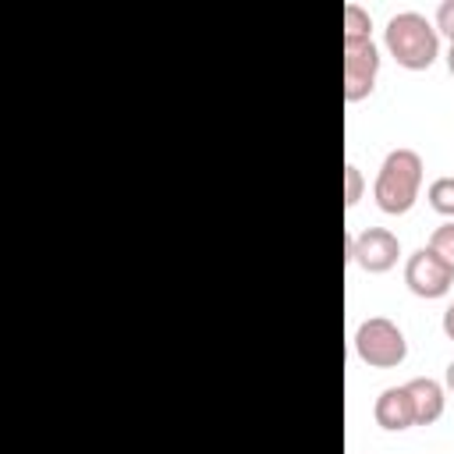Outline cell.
I'll list each match as a JSON object with an SVG mask.
<instances>
[{"label":"cell","instance_id":"6da1fadb","mask_svg":"<svg viewBox=\"0 0 454 454\" xmlns=\"http://www.w3.org/2000/svg\"><path fill=\"white\" fill-rule=\"evenodd\" d=\"M383 43L390 57L408 71H426L440 57V32L436 25L419 11H397L390 14L383 28Z\"/></svg>","mask_w":454,"mask_h":454},{"label":"cell","instance_id":"7a4b0ae2","mask_svg":"<svg viewBox=\"0 0 454 454\" xmlns=\"http://www.w3.org/2000/svg\"><path fill=\"white\" fill-rule=\"evenodd\" d=\"M419 188H422V156L415 149H390L372 184L376 206L390 216H401L415 206Z\"/></svg>","mask_w":454,"mask_h":454},{"label":"cell","instance_id":"3957f363","mask_svg":"<svg viewBox=\"0 0 454 454\" xmlns=\"http://www.w3.org/2000/svg\"><path fill=\"white\" fill-rule=\"evenodd\" d=\"M355 351L365 365L372 369H394L404 362L408 355V340L401 333V326L387 316H372L355 330Z\"/></svg>","mask_w":454,"mask_h":454},{"label":"cell","instance_id":"277c9868","mask_svg":"<svg viewBox=\"0 0 454 454\" xmlns=\"http://www.w3.org/2000/svg\"><path fill=\"white\" fill-rule=\"evenodd\" d=\"M380 74V50L372 39H344V99L358 103L372 92Z\"/></svg>","mask_w":454,"mask_h":454},{"label":"cell","instance_id":"5b68a950","mask_svg":"<svg viewBox=\"0 0 454 454\" xmlns=\"http://www.w3.org/2000/svg\"><path fill=\"white\" fill-rule=\"evenodd\" d=\"M404 284L419 298H443L454 287V270L426 245V248H415L408 255V262H404Z\"/></svg>","mask_w":454,"mask_h":454},{"label":"cell","instance_id":"8992f818","mask_svg":"<svg viewBox=\"0 0 454 454\" xmlns=\"http://www.w3.org/2000/svg\"><path fill=\"white\" fill-rule=\"evenodd\" d=\"M397 255H401V241L387 227H365L362 234H351L348 238V259L358 262L369 273L394 270L397 266Z\"/></svg>","mask_w":454,"mask_h":454},{"label":"cell","instance_id":"52a82bcc","mask_svg":"<svg viewBox=\"0 0 454 454\" xmlns=\"http://www.w3.org/2000/svg\"><path fill=\"white\" fill-rule=\"evenodd\" d=\"M372 415H376V426H383L390 433L411 429L415 426V408H411L408 387H387V390H380V397L372 404Z\"/></svg>","mask_w":454,"mask_h":454},{"label":"cell","instance_id":"ba28073f","mask_svg":"<svg viewBox=\"0 0 454 454\" xmlns=\"http://www.w3.org/2000/svg\"><path fill=\"white\" fill-rule=\"evenodd\" d=\"M411 394V408H415V426H429L443 415V383L429 380V376H415L404 383Z\"/></svg>","mask_w":454,"mask_h":454},{"label":"cell","instance_id":"9c48e42d","mask_svg":"<svg viewBox=\"0 0 454 454\" xmlns=\"http://www.w3.org/2000/svg\"><path fill=\"white\" fill-rule=\"evenodd\" d=\"M426 199H429V206H433L436 213H443V216H450V220H454V177H450V174L436 177V181L429 184Z\"/></svg>","mask_w":454,"mask_h":454},{"label":"cell","instance_id":"30bf717a","mask_svg":"<svg viewBox=\"0 0 454 454\" xmlns=\"http://www.w3.org/2000/svg\"><path fill=\"white\" fill-rule=\"evenodd\" d=\"M372 18L362 4H348L344 7V39H372Z\"/></svg>","mask_w":454,"mask_h":454},{"label":"cell","instance_id":"8fae6325","mask_svg":"<svg viewBox=\"0 0 454 454\" xmlns=\"http://www.w3.org/2000/svg\"><path fill=\"white\" fill-rule=\"evenodd\" d=\"M429 248L454 270V220H447V223H440L436 231H433V238H429Z\"/></svg>","mask_w":454,"mask_h":454},{"label":"cell","instance_id":"7c38bea8","mask_svg":"<svg viewBox=\"0 0 454 454\" xmlns=\"http://www.w3.org/2000/svg\"><path fill=\"white\" fill-rule=\"evenodd\" d=\"M362 199V170L355 163L344 167V206H355Z\"/></svg>","mask_w":454,"mask_h":454},{"label":"cell","instance_id":"4fadbf2b","mask_svg":"<svg viewBox=\"0 0 454 454\" xmlns=\"http://www.w3.org/2000/svg\"><path fill=\"white\" fill-rule=\"evenodd\" d=\"M436 32H443L454 43V0H440V7H436Z\"/></svg>","mask_w":454,"mask_h":454},{"label":"cell","instance_id":"5bb4252c","mask_svg":"<svg viewBox=\"0 0 454 454\" xmlns=\"http://www.w3.org/2000/svg\"><path fill=\"white\" fill-rule=\"evenodd\" d=\"M443 333L454 340V301H450V309L443 312Z\"/></svg>","mask_w":454,"mask_h":454},{"label":"cell","instance_id":"9a60e30c","mask_svg":"<svg viewBox=\"0 0 454 454\" xmlns=\"http://www.w3.org/2000/svg\"><path fill=\"white\" fill-rule=\"evenodd\" d=\"M443 383H447V390H450V394H454V362H450V365H447V372H443Z\"/></svg>","mask_w":454,"mask_h":454},{"label":"cell","instance_id":"2e32d148","mask_svg":"<svg viewBox=\"0 0 454 454\" xmlns=\"http://www.w3.org/2000/svg\"><path fill=\"white\" fill-rule=\"evenodd\" d=\"M447 71L454 74V43H450V50H447Z\"/></svg>","mask_w":454,"mask_h":454}]
</instances>
